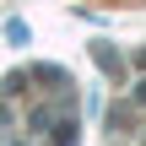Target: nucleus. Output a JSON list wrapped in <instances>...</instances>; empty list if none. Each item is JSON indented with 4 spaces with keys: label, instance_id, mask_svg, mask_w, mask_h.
<instances>
[{
    "label": "nucleus",
    "instance_id": "obj_1",
    "mask_svg": "<svg viewBox=\"0 0 146 146\" xmlns=\"http://www.w3.org/2000/svg\"><path fill=\"white\" fill-rule=\"evenodd\" d=\"M135 98H141V103H146V81H141V87H135Z\"/></svg>",
    "mask_w": 146,
    "mask_h": 146
},
{
    "label": "nucleus",
    "instance_id": "obj_2",
    "mask_svg": "<svg viewBox=\"0 0 146 146\" xmlns=\"http://www.w3.org/2000/svg\"><path fill=\"white\" fill-rule=\"evenodd\" d=\"M16 146H22V141H16Z\"/></svg>",
    "mask_w": 146,
    "mask_h": 146
}]
</instances>
